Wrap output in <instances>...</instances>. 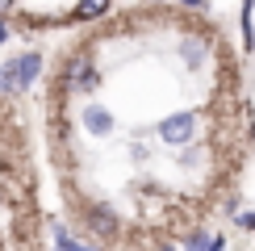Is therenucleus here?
I'll list each match as a JSON object with an SVG mask.
<instances>
[{"instance_id": "obj_1", "label": "nucleus", "mask_w": 255, "mask_h": 251, "mask_svg": "<svg viewBox=\"0 0 255 251\" xmlns=\"http://www.w3.org/2000/svg\"><path fill=\"white\" fill-rule=\"evenodd\" d=\"M38 71H42V59L34 55V50L8 59L4 67H0V92H17V88H25V84H34Z\"/></svg>"}, {"instance_id": "obj_2", "label": "nucleus", "mask_w": 255, "mask_h": 251, "mask_svg": "<svg viewBox=\"0 0 255 251\" xmlns=\"http://www.w3.org/2000/svg\"><path fill=\"white\" fill-rule=\"evenodd\" d=\"M188 134H193V113H172V118L159 122V138L163 142H188Z\"/></svg>"}, {"instance_id": "obj_3", "label": "nucleus", "mask_w": 255, "mask_h": 251, "mask_svg": "<svg viewBox=\"0 0 255 251\" xmlns=\"http://www.w3.org/2000/svg\"><path fill=\"white\" fill-rule=\"evenodd\" d=\"M88 222H92V230H97V235H113V230H118V218H113V209H109V205L88 209Z\"/></svg>"}, {"instance_id": "obj_4", "label": "nucleus", "mask_w": 255, "mask_h": 251, "mask_svg": "<svg viewBox=\"0 0 255 251\" xmlns=\"http://www.w3.org/2000/svg\"><path fill=\"white\" fill-rule=\"evenodd\" d=\"M67 76H71V84H76V88H97V71H92L84 59H76V63H71V71H67Z\"/></svg>"}, {"instance_id": "obj_5", "label": "nucleus", "mask_w": 255, "mask_h": 251, "mask_svg": "<svg viewBox=\"0 0 255 251\" xmlns=\"http://www.w3.org/2000/svg\"><path fill=\"white\" fill-rule=\"evenodd\" d=\"M84 126H88L92 134H109L113 130V122H109V113H105V109H88V113H84Z\"/></svg>"}, {"instance_id": "obj_6", "label": "nucleus", "mask_w": 255, "mask_h": 251, "mask_svg": "<svg viewBox=\"0 0 255 251\" xmlns=\"http://www.w3.org/2000/svg\"><path fill=\"white\" fill-rule=\"evenodd\" d=\"M55 251H97V247H84V243H76L63 226H55Z\"/></svg>"}, {"instance_id": "obj_7", "label": "nucleus", "mask_w": 255, "mask_h": 251, "mask_svg": "<svg viewBox=\"0 0 255 251\" xmlns=\"http://www.w3.org/2000/svg\"><path fill=\"white\" fill-rule=\"evenodd\" d=\"M101 8H109V0H80L76 17H101Z\"/></svg>"}, {"instance_id": "obj_8", "label": "nucleus", "mask_w": 255, "mask_h": 251, "mask_svg": "<svg viewBox=\"0 0 255 251\" xmlns=\"http://www.w3.org/2000/svg\"><path fill=\"white\" fill-rule=\"evenodd\" d=\"M180 55H184V63H188V67H197V63H201V59H205V50H201V46H197V42H188V46H184V50H180Z\"/></svg>"}, {"instance_id": "obj_9", "label": "nucleus", "mask_w": 255, "mask_h": 251, "mask_svg": "<svg viewBox=\"0 0 255 251\" xmlns=\"http://www.w3.org/2000/svg\"><path fill=\"white\" fill-rule=\"evenodd\" d=\"M205 251H226V239H209V247Z\"/></svg>"}, {"instance_id": "obj_10", "label": "nucleus", "mask_w": 255, "mask_h": 251, "mask_svg": "<svg viewBox=\"0 0 255 251\" xmlns=\"http://www.w3.org/2000/svg\"><path fill=\"white\" fill-rule=\"evenodd\" d=\"M205 247V235H193V243H188V251H201Z\"/></svg>"}, {"instance_id": "obj_11", "label": "nucleus", "mask_w": 255, "mask_h": 251, "mask_svg": "<svg viewBox=\"0 0 255 251\" xmlns=\"http://www.w3.org/2000/svg\"><path fill=\"white\" fill-rule=\"evenodd\" d=\"M239 222H243V226H251V230H255V214H239Z\"/></svg>"}, {"instance_id": "obj_12", "label": "nucleus", "mask_w": 255, "mask_h": 251, "mask_svg": "<svg viewBox=\"0 0 255 251\" xmlns=\"http://www.w3.org/2000/svg\"><path fill=\"white\" fill-rule=\"evenodd\" d=\"M4 34H8V29H4V21H0V42H4Z\"/></svg>"}, {"instance_id": "obj_13", "label": "nucleus", "mask_w": 255, "mask_h": 251, "mask_svg": "<svg viewBox=\"0 0 255 251\" xmlns=\"http://www.w3.org/2000/svg\"><path fill=\"white\" fill-rule=\"evenodd\" d=\"M4 8H8V0H0V13H4Z\"/></svg>"}, {"instance_id": "obj_14", "label": "nucleus", "mask_w": 255, "mask_h": 251, "mask_svg": "<svg viewBox=\"0 0 255 251\" xmlns=\"http://www.w3.org/2000/svg\"><path fill=\"white\" fill-rule=\"evenodd\" d=\"M184 4H201V0H184Z\"/></svg>"}]
</instances>
